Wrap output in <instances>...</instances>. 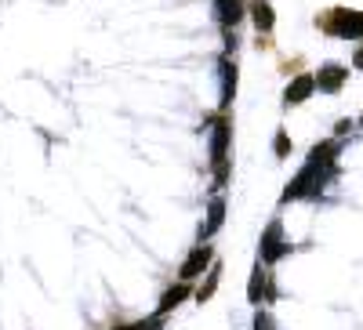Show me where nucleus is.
I'll list each match as a JSON object with an SVG mask.
<instances>
[{"instance_id": "2", "label": "nucleus", "mask_w": 363, "mask_h": 330, "mask_svg": "<svg viewBox=\"0 0 363 330\" xmlns=\"http://www.w3.org/2000/svg\"><path fill=\"white\" fill-rule=\"evenodd\" d=\"M229 138H233V124L225 116L211 120V171H215V186L222 189L229 182Z\"/></svg>"}, {"instance_id": "1", "label": "nucleus", "mask_w": 363, "mask_h": 330, "mask_svg": "<svg viewBox=\"0 0 363 330\" xmlns=\"http://www.w3.org/2000/svg\"><path fill=\"white\" fill-rule=\"evenodd\" d=\"M338 178V138L330 142H316L313 153L306 160V167L298 171V178L284 189L280 203H291V200H316L330 182Z\"/></svg>"}, {"instance_id": "6", "label": "nucleus", "mask_w": 363, "mask_h": 330, "mask_svg": "<svg viewBox=\"0 0 363 330\" xmlns=\"http://www.w3.org/2000/svg\"><path fill=\"white\" fill-rule=\"evenodd\" d=\"M244 15H247V0H215V18L222 25V33L225 29H236L244 22Z\"/></svg>"}, {"instance_id": "9", "label": "nucleus", "mask_w": 363, "mask_h": 330, "mask_svg": "<svg viewBox=\"0 0 363 330\" xmlns=\"http://www.w3.org/2000/svg\"><path fill=\"white\" fill-rule=\"evenodd\" d=\"M247 15H251V22H255V29H258L262 37H269L272 25H277V15H272V4H269V0H251V4H247Z\"/></svg>"}, {"instance_id": "20", "label": "nucleus", "mask_w": 363, "mask_h": 330, "mask_svg": "<svg viewBox=\"0 0 363 330\" xmlns=\"http://www.w3.org/2000/svg\"><path fill=\"white\" fill-rule=\"evenodd\" d=\"M359 124H363V120H359Z\"/></svg>"}, {"instance_id": "5", "label": "nucleus", "mask_w": 363, "mask_h": 330, "mask_svg": "<svg viewBox=\"0 0 363 330\" xmlns=\"http://www.w3.org/2000/svg\"><path fill=\"white\" fill-rule=\"evenodd\" d=\"M345 80H349V66H338V62H327L316 73V87H320L323 95H338L342 87H345Z\"/></svg>"}, {"instance_id": "18", "label": "nucleus", "mask_w": 363, "mask_h": 330, "mask_svg": "<svg viewBox=\"0 0 363 330\" xmlns=\"http://www.w3.org/2000/svg\"><path fill=\"white\" fill-rule=\"evenodd\" d=\"M352 66H356V69H363V40H359V47L352 51Z\"/></svg>"}, {"instance_id": "3", "label": "nucleus", "mask_w": 363, "mask_h": 330, "mask_svg": "<svg viewBox=\"0 0 363 330\" xmlns=\"http://www.w3.org/2000/svg\"><path fill=\"white\" fill-rule=\"evenodd\" d=\"M320 29H323L327 37L363 40V11H356V8H335L330 15L320 18Z\"/></svg>"}, {"instance_id": "14", "label": "nucleus", "mask_w": 363, "mask_h": 330, "mask_svg": "<svg viewBox=\"0 0 363 330\" xmlns=\"http://www.w3.org/2000/svg\"><path fill=\"white\" fill-rule=\"evenodd\" d=\"M218 280H222V268L215 265V268H207V280L200 283V290H196V302L203 305V302H211V294L218 290Z\"/></svg>"}, {"instance_id": "4", "label": "nucleus", "mask_w": 363, "mask_h": 330, "mask_svg": "<svg viewBox=\"0 0 363 330\" xmlns=\"http://www.w3.org/2000/svg\"><path fill=\"white\" fill-rule=\"evenodd\" d=\"M284 254H291V239H284V225L277 218V222H269V229L262 236V261L265 265H277Z\"/></svg>"}, {"instance_id": "7", "label": "nucleus", "mask_w": 363, "mask_h": 330, "mask_svg": "<svg viewBox=\"0 0 363 330\" xmlns=\"http://www.w3.org/2000/svg\"><path fill=\"white\" fill-rule=\"evenodd\" d=\"M313 91H316V76H313V73H298V76L284 87V106H287V109H291V106H301Z\"/></svg>"}, {"instance_id": "15", "label": "nucleus", "mask_w": 363, "mask_h": 330, "mask_svg": "<svg viewBox=\"0 0 363 330\" xmlns=\"http://www.w3.org/2000/svg\"><path fill=\"white\" fill-rule=\"evenodd\" d=\"M113 330H164V316H157V319H142V323H128V326H113Z\"/></svg>"}, {"instance_id": "17", "label": "nucleus", "mask_w": 363, "mask_h": 330, "mask_svg": "<svg viewBox=\"0 0 363 330\" xmlns=\"http://www.w3.org/2000/svg\"><path fill=\"white\" fill-rule=\"evenodd\" d=\"M255 330H277V323H272L269 312H258V316H255Z\"/></svg>"}, {"instance_id": "11", "label": "nucleus", "mask_w": 363, "mask_h": 330, "mask_svg": "<svg viewBox=\"0 0 363 330\" xmlns=\"http://www.w3.org/2000/svg\"><path fill=\"white\" fill-rule=\"evenodd\" d=\"M236 95V62H229V55H222V113L233 106Z\"/></svg>"}, {"instance_id": "10", "label": "nucleus", "mask_w": 363, "mask_h": 330, "mask_svg": "<svg viewBox=\"0 0 363 330\" xmlns=\"http://www.w3.org/2000/svg\"><path fill=\"white\" fill-rule=\"evenodd\" d=\"M247 297H251L255 305H262V302H269V297H272V287H269V273H265L262 265H258L255 273H251V283H247Z\"/></svg>"}, {"instance_id": "19", "label": "nucleus", "mask_w": 363, "mask_h": 330, "mask_svg": "<svg viewBox=\"0 0 363 330\" xmlns=\"http://www.w3.org/2000/svg\"><path fill=\"white\" fill-rule=\"evenodd\" d=\"M352 127V120H338V127H335V135H345Z\"/></svg>"}, {"instance_id": "12", "label": "nucleus", "mask_w": 363, "mask_h": 330, "mask_svg": "<svg viewBox=\"0 0 363 330\" xmlns=\"http://www.w3.org/2000/svg\"><path fill=\"white\" fill-rule=\"evenodd\" d=\"M222 222H225V200L218 196L215 203H211V211H207V225L200 229V239H211V236L222 229Z\"/></svg>"}, {"instance_id": "16", "label": "nucleus", "mask_w": 363, "mask_h": 330, "mask_svg": "<svg viewBox=\"0 0 363 330\" xmlns=\"http://www.w3.org/2000/svg\"><path fill=\"white\" fill-rule=\"evenodd\" d=\"M272 149H277V157H280V160L291 157V138H287V131H277V138H272Z\"/></svg>"}, {"instance_id": "8", "label": "nucleus", "mask_w": 363, "mask_h": 330, "mask_svg": "<svg viewBox=\"0 0 363 330\" xmlns=\"http://www.w3.org/2000/svg\"><path fill=\"white\" fill-rule=\"evenodd\" d=\"M203 268H211V244H196V247L189 251V258L182 261V273H178V276L189 283V280H196V276L203 273Z\"/></svg>"}, {"instance_id": "13", "label": "nucleus", "mask_w": 363, "mask_h": 330, "mask_svg": "<svg viewBox=\"0 0 363 330\" xmlns=\"http://www.w3.org/2000/svg\"><path fill=\"white\" fill-rule=\"evenodd\" d=\"M186 294H189V283H186V280L174 283V287H167V290H164V302H160V316H167L171 309H178L182 302H186Z\"/></svg>"}]
</instances>
